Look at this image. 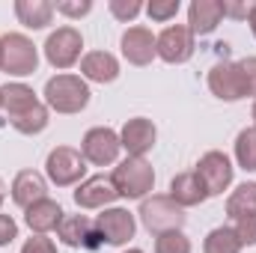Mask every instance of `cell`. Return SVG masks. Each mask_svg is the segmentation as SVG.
Returning a JSON list of instances; mask_svg holds the SVG:
<instances>
[{"label":"cell","mask_w":256,"mask_h":253,"mask_svg":"<svg viewBox=\"0 0 256 253\" xmlns=\"http://www.w3.org/2000/svg\"><path fill=\"white\" fill-rule=\"evenodd\" d=\"M120 48H122V57H126L131 66H149L158 51H155V33L149 27H128L120 39Z\"/></svg>","instance_id":"obj_15"},{"label":"cell","mask_w":256,"mask_h":253,"mask_svg":"<svg viewBox=\"0 0 256 253\" xmlns=\"http://www.w3.org/2000/svg\"><path fill=\"white\" fill-rule=\"evenodd\" d=\"M63 214H66L63 206H60L57 200L45 196V200L33 202V206L24 212V220H27V226H30V232H33V236H48V232H57V226H60Z\"/></svg>","instance_id":"obj_17"},{"label":"cell","mask_w":256,"mask_h":253,"mask_svg":"<svg viewBox=\"0 0 256 253\" xmlns=\"http://www.w3.org/2000/svg\"><path fill=\"white\" fill-rule=\"evenodd\" d=\"M39 68V48L24 33H3L0 36V72L12 78H27Z\"/></svg>","instance_id":"obj_3"},{"label":"cell","mask_w":256,"mask_h":253,"mask_svg":"<svg viewBox=\"0 0 256 253\" xmlns=\"http://www.w3.org/2000/svg\"><path fill=\"white\" fill-rule=\"evenodd\" d=\"M45 60L54 66V68H72V66L80 63V57H84V36H80V30H74V27H57L48 39H45Z\"/></svg>","instance_id":"obj_7"},{"label":"cell","mask_w":256,"mask_h":253,"mask_svg":"<svg viewBox=\"0 0 256 253\" xmlns=\"http://www.w3.org/2000/svg\"><path fill=\"white\" fill-rule=\"evenodd\" d=\"M96 230H98V236H102L104 244L126 248L128 242L134 238V232H137V220H134V214L128 208H122V206H108L96 218Z\"/></svg>","instance_id":"obj_10"},{"label":"cell","mask_w":256,"mask_h":253,"mask_svg":"<svg viewBox=\"0 0 256 253\" xmlns=\"http://www.w3.org/2000/svg\"><path fill=\"white\" fill-rule=\"evenodd\" d=\"M21 253H57V244H54V238H48V236H30V238L24 242Z\"/></svg>","instance_id":"obj_33"},{"label":"cell","mask_w":256,"mask_h":253,"mask_svg":"<svg viewBox=\"0 0 256 253\" xmlns=\"http://www.w3.org/2000/svg\"><path fill=\"white\" fill-rule=\"evenodd\" d=\"M236 164L244 173H256V128H242L236 137Z\"/></svg>","instance_id":"obj_26"},{"label":"cell","mask_w":256,"mask_h":253,"mask_svg":"<svg viewBox=\"0 0 256 253\" xmlns=\"http://www.w3.org/2000/svg\"><path fill=\"white\" fill-rule=\"evenodd\" d=\"M140 224L152 232V236H161V232H170V230H182L188 214L182 206H176L170 200V194H149L146 200H140Z\"/></svg>","instance_id":"obj_2"},{"label":"cell","mask_w":256,"mask_h":253,"mask_svg":"<svg viewBox=\"0 0 256 253\" xmlns=\"http://www.w3.org/2000/svg\"><path fill=\"white\" fill-rule=\"evenodd\" d=\"M108 9H110V15H114L116 21H126V24H128V21H134L146 6H143L140 0H110V3H108Z\"/></svg>","instance_id":"obj_29"},{"label":"cell","mask_w":256,"mask_h":253,"mask_svg":"<svg viewBox=\"0 0 256 253\" xmlns=\"http://www.w3.org/2000/svg\"><path fill=\"white\" fill-rule=\"evenodd\" d=\"M170 200H173L176 206H182V208H194V206L206 202L208 194L202 188V182L196 179V173L188 170V173H176V176L170 179Z\"/></svg>","instance_id":"obj_21"},{"label":"cell","mask_w":256,"mask_h":253,"mask_svg":"<svg viewBox=\"0 0 256 253\" xmlns=\"http://www.w3.org/2000/svg\"><path fill=\"white\" fill-rule=\"evenodd\" d=\"M179 9H182L179 0H152V3L146 6V15H149L152 21H158V24H167V21H173V18L179 15Z\"/></svg>","instance_id":"obj_28"},{"label":"cell","mask_w":256,"mask_h":253,"mask_svg":"<svg viewBox=\"0 0 256 253\" xmlns=\"http://www.w3.org/2000/svg\"><path fill=\"white\" fill-rule=\"evenodd\" d=\"M232 230H236V236H238L242 248H254V244H256V214L236 220V226H232Z\"/></svg>","instance_id":"obj_31"},{"label":"cell","mask_w":256,"mask_h":253,"mask_svg":"<svg viewBox=\"0 0 256 253\" xmlns=\"http://www.w3.org/2000/svg\"><path fill=\"white\" fill-rule=\"evenodd\" d=\"M45 179L57 188H78L86 179V161L74 146H54L45 158Z\"/></svg>","instance_id":"obj_5"},{"label":"cell","mask_w":256,"mask_h":253,"mask_svg":"<svg viewBox=\"0 0 256 253\" xmlns=\"http://www.w3.org/2000/svg\"><path fill=\"white\" fill-rule=\"evenodd\" d=\"M208 90L214 98L220 102H242L248 98L244 96V84H242V72H238V63H230V60H220L208 68Z\"/></svg>","instance_id":"obj_11"},{"label":"cell","mask_w":256,"mask_h":253,"mask_svg":"<svg viewBox=\"0 0 256 253\" xmlns=\"http://www.w3.org/2000/svg\"><path fill=\"white\" fill-rule=\"evenodd\" d=\"M48 122H51V110H48V104H45V102H39L33 110H27V114H21V116L9 120V126L15 128L18 134H27V137L42 134V131L48 128Z\"/></svg>","instance_id":"obj_24"},{"label":"cell","mask_w":256,"mask_h":253,"mask_svg":"<svg viewBox=\"0 0 256 253\" xmlns=\"http://www.w3.org/2000/svg\"><path fill=\"white\" fill-rule=\"evenodd\" d=\"M9 194H12V202L27 212L33 202L48 196V179L39 170H21V173H15V179L9 185Z\"/></svg>","instance_id":"obj_16"},{"label":"cell","mask_w":256,"mask_h":253,"mask_svg":"<svg viewBox=\"0 0 256 253\" xmlns=\"http://www.w3.org/2000/svg\"><path fill=\"white\" fill-rule=\"evenodd\" d=\"M0 104H3V114L9 120H15V116L33 110L39 104V96L33 92V86H27L21 80H9V84L0 86Z\"/></svg>","instance_id":"obj_20"},{"label":"cell","mask_w":256,"mask_h":253,"mask_svg":"<svg viewBox=\"0 0 256 253\" xmlns=\"http://www.w3.org/2000/svg\"><path fill=\"white\" fill-rule=\"evenodd\" d=\"M3 202H6V182L0 179V208H3Z\"/></svg>","instance_id":"obj_37"},{"label":"cell","mask_w":256,"mask_h":253,"mask_svg":"<svg viewBox=\"0 0 256 253\" xmlns=\"http://www.w3.org/2000/svg\"><path fill=\"white\" fill-rule=\"evenodd\" d=\"M0 110H3V104H0Z\"/></svg>","instance_id":"obj_40"},{"label":"cell","mask_w":256,"mask_h":253,"mask_svg":"<svg viewBox=\"0 0 256 253\" xmlns=\"http://www.w3.org/2000/svg\"><path fill=\"white\" fill-rule=\"evenodd\" d=\"M54 12H60L66 18H84L92 12V0H57Z\"/></svg>","instance_id":"obj_30"},{"label":"cell","mask_w":256,"mask_h":253,"mask_svg":"<svg viewBox=\"0 0 256 253\" xmlns=\"http://www.w3.org/2000/svg\"><path fill=\"white\" fill-rule=\"evenodd\" d=\"M90 96H92L90 84L80 74L60 72V74L48 78V84H45V104H48V110H57L63 116L80 114L90 104Z\"/></svg>","instance_id":"obj_1"},{"label":"cell","mask_w":256,"mask_h":253,"mask_svg":"<svg viewBox=\"0 0 256 253\" xmlns=\"http://www.w3.org/2000/svg\"><path fill=\"white\" fill-rule=\"evenodd\" d=\"M122 253H143L140 248H128V250H122Z\"/></svg>","instance_id":"obj_39"},{"label":"cell","mask_w":256,"mask_h":253,"mask_svg":"<svg viewBox=\"0 0 256 253\" xmlns=\"http://www.w3.org/2000/svg\"><path fill=\"white\" fill-rule=\"evenodd\" d=\"M120 152H122L120 131H114V128H108V126L90 128L84 134V140H80V155L92 167H110V164H116Z\"/></svg>","instance_id":"obj_6"},{"label":"cell","mask_w":256,"mask_h":253,"mask_svg":"<svg viewBox=\"0 0 256 253\" xmlns=\"http://www.w3.org/2000/svg\"><path fill=\"white\" fill-rule=\"evenodd\" d=\"M116 194L122 200H146L155 188V170L146 158H126L110 173Z\"/></svg>","instance_id":"obj_4"},{"label":"cell","mask_w":256,"mask_h":253,"mask_svg":"<svg viewBox=\"0 0 256 253\" xmlns=\"http://www.w3.org/2000/svg\"><path fill=\"white\" fill-rule=\"evenodd\" d=\"M226 214L232 220L256 214V182H242L238 188L226 196Z\"/></svg>","instance_id":"obj_23"},{"label":"cell","mask_w":256,"mask_h":253,"mask_svg":"<svg viewBox=\"0 0 256 253\" xmlns=\"http://www.w3.org/2000/svg\"><path fill=\"white\" fill-rule=\"evenodd\" d=\"M238 72H242L244 96H254L256 98V57H244V60H238Z\"/></svg>","instance_id":"obj_32"},{"label":"cell","mask_w":256,"mask_h":253,"mask_svg":"<svg viewBox=\"0 0 256 253\" xmlns=\"http://www.w3.org/2000/svg\"><path fill=\"white\" fill-rule=\"evenodd\" d=\"M202 253H242V242L232 226H214L202 242Z\"/></svg>","instance_id":"obj_25"},{"label":"cell","mask_w":256,"mask_h":253,"mask_svg":"<svg viewBox=\"0 0 256 253\" xmlns=\"http://www.w3.org/2000/svg\"><path fill=\"white\" fill-rule=\"evenodd\" d=\"M57 238L68 248H86V250H96L104 244L96 224L86 214H63V220L57 226Z\"/></svg>","instance_id":"obj_12"},{"label":"cell","mask_w":256,"mask_h":253,"mask_svg":"<svg viewBox=\"0 0 256 253\" xmlns=\"http://www.w3.org/2000/svg\"><path fill=\"white\" fill-rule=\"evenodd\" d=\"M250 116H254V128H256V98H254V108H250Z\"/></svg>","instance_id":"obj_38"},{"label":"cell","mask_w":256,"mask_h":253,"mask_svg":"<svg viewBox=\"0 0 256 253\" xmlns=\"http://www.w3.org/2000/svg\"><path fill=\"white\" fill-rule=\"evenodd\" d=\"M220 3H224V18L248 21V15H250V3H236V0H220Z\"/></svg>","instance_id":"obj_35"},{"label":"cell","mask_w":256,"mask_h":253,"mask_svg":"<svg viewBox=\"0 0 256 253\" xmlns=\"http://www.w3.org/2000/svg\"><path fill=\"white\" fill-rule=\"evenodd\" d=\"M72 196H74L78 208H108L114 200H120L114 179L104 176V173H98V176H86V179L74 188Z\"/></svg>","instance_id":"obj_14"},{"label":"cell","mask_w":256,"mask_h":253,"mask_svg":"<svg viewBox=\"0 0 256 253\" xmlns=\"http://www.w3.org/2000/svg\"><path fill=\"white\" fill-rule=\"evenodd\" d=\"M155 140H158V128L146 116H134L120 128V143L128 152V158H146V152H152Z\"/></svg>","instance_id":"obj_13"},{"label":"cell","mask_w":256,"mask_h":253,"mask_svg":"<svg viewBox=\"0 0 256 253\" xmlns=\"http://www.w3.org/2000/svg\"><path fill=\"white\" fill-rule=\"evenodd\" d=\"M80 78L86 84H114L120 78V60L110 51H90L80 57Z\"/></svg>","instance_id":"obj_18"},{"label":"cell","mask_w":256,"mask_h":253,"mask_svg":"<svg viewBox=\"0 0 256 253\" xmlns=\"http://www.w3.org/2000/svg\"><path fill=\"white\" fill-rule=\"evenodd\" d=\"M224 21V3L220 0H194L188 6V27L194 36H208Z\"/></svg>","instance_id":"obj_19"},{"label":"cell","mask_w":256,"mask_h":253,"mask_svg":"<svg viewBox=\"0 0 256 253\" xmlns=\"http://www.w3.org/2000/svg\"><path fill=\"white\" fill-rule=\"evenodd\" d=\"M191 238L182 230H170L155 236V253H191Z\"/></svg>","instance_id":"obj_27"},{"label":"cell","mask_w":256,"mask_h":253,"mask_svg":"<svg viewBox=\"0 0 256 253\" xmlns=\"http://www.w3.org/2000/svg\"><path fill=\"white\" fill-rule=\"evenodd\" d=\"M196 48V36L191 33L188 24H170L155 36V51L164 63L170 66H182L194 57Z\"/></svg>","instance_id":"obj_9"},{"label":"cell","mask_w":256,"mask_h":253,"mask_svg":"<svg viewBox=\"0 0 256 253\" xmlns=\"http://www.w3.org/2000/svg\"><path fill=\"white\" fill-rule=\"evenodd\" d=\"M15 18L27 30H45L54 21V3H48V0H15Z\"/></svg>","instance_id":"obj_22"},{"label":"cell","mask_w":256,"mask_h":253,"mask_svg":"<svg viewBox=\"0 0 256 253\" xmlns=\"http://www.w3.org/2000/svg\"><path fill=\"white\" fill-rule=\"evenodd\" d=\"M194 173H196V179L202 182V188H206L208 196H220L224 190L232 185L236 167H232V161H230V155H226V152L212 149V152H206V155L196 161Z\"/></svg>","instance_id":"obj_8"},{"label":"cell","mask_w":256,"mask_h":253,"mask_svg":"<svg viewBox=\"0 0 256 253\" xmlns=\"http://www.w3.org/2000/svg\"><path fill=\"white\" fill-rule=\"evenodd\" d=\"M248 24H250V33L256 39V3H250V15H248Z\"/></svg>","instance_id":"obj_36"},{"label":"cell","mask_w":256,"mask_h":253,"mask_svg":"<svg viewBox=\"0 0 256 253\" xmlns=\"http://www.w3.org/2000/svg\"><path fill=\"white\" fill-rule=\"evenodd\" d=\"M15 238H18V224H15V218L0 212V248H9Z\"/></svg>","instance_id":"obj_34"}]
</instances>
